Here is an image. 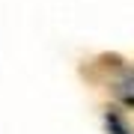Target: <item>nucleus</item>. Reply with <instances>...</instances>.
Instances as JSON below:
<instances>
[{"instance_id": "1", "label": "nucleus", "mask_w": 134, "mask_h": 134, "mask_svg": "<svg viewBox=\"0 0 134 134\" xmlns=\"http://www.w3.org/2000/svg\"><path fill=\"white\" fill-rule=\"evenodd\" d=\"M110 86H113L116 101H122L125 107H134V66H122Z\"/></svg>"}, {"instance_id": "2", "label": "nucleus", "mask_w": 134, "mask_h": 134, "mask_svg": "<svg viewBox=\"0 0 134 134\" xmlns=\"http://www.w3.org/2000/svg\"><path fill=\"white\" fill-rule=\"evenodd\" d=\"M104 131L107 134H134V125L128 122V116L122 110L110 107V110H104Z\"/></svg>"}]
</instances>
